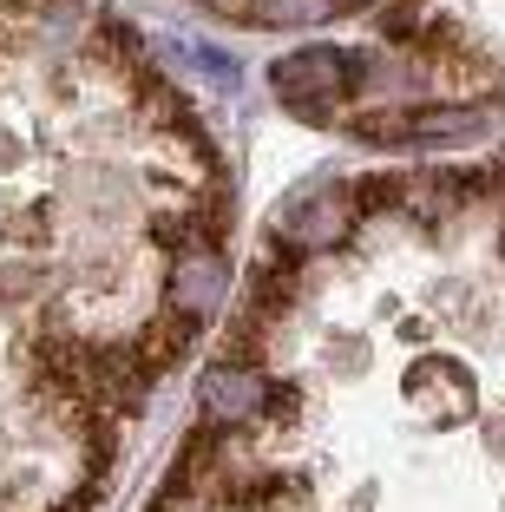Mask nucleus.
Masks as SVG:
<instances>
[{"label": "nucleus", "instance_id": "nucleus-1", "mask_svg": "<svg viewBox=\"0 0 505 512\" xmlns=\"http://www.w3.org/2000/svg\"><path fill=\"white\" fill-rule=\"evenodd\" d=\"M355 60H342V53H328V46H302V53H289L283 66H276V92H283V106L302 112V119L322 125L328 112H335V99H342L348 86H355Z\"/></svg>", "mask_w": 505, "mask_h": 512}, {"label": "nucleus", "instance_id": "nucleus-2", "mask_svg": "<svg viewBox=\"0 0 505 512\" xmlns=\"http://www.w3.org/2000/svg\"><path fill=\"white\" fill-rule=\"evenodd\" d=\"M269 394H276V388H269V381L256 375L250 362L223 355V362L204 375V414L230 427V421H243V414H263V407H269Z\"/></svg>", "mask_w": 505, "mask_h": 512}, {"label": "nucleus", "instance_id": "nucleus-3", "mask_svg": "<svg viewBox=\"0 0 505 512\" xmlns=\"http://www.w3.org/2000/svg\"><path fill=\"white\" fill-rule=\"evenodd\" d=\"M210 14H230V20H250L256 14V0H204Z\"/></svg>", "mask_w": 505, "mask_h": 512}, {"label": "nucleus", "instance_id": "nucleus-4", "mask_svg": "<svg viewBox=\"0 0 505 512\" xmlns=\"http://www.w3.org/2000/svg\"><path fill=\"white\" fill-rule=\"evenodd\" d=\"M335 7H355V0H335Z\"/></svg>", "mask_w": 505, "mask_h": 512}]
</instances>
